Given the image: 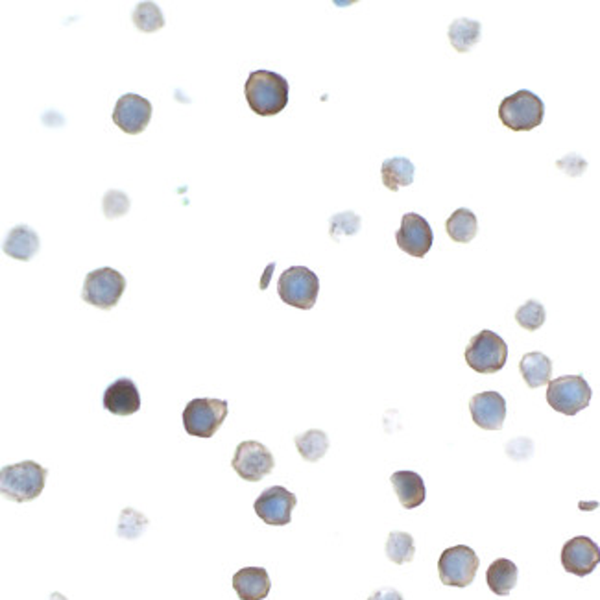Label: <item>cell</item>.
Returning <instances> with one entry per match:
<instances>
[{
    "label": "cell",
    "instance_id": "1f68e13d",
    "mask_svg": "<svg viewBox=\"0 0 600 600\" xmlns=\"http://www.w3.org/2000/svg\"><path fill=\"white\" fill-rule=\"evenodd\" d=\"M368 600H405L403 595L399 593L397 589H392V587H384V589H379L375 591Z\"/></svg>",
    "mask_w": 600,
    "mask_h": 600
},
{
    "label": "cell",
    "instance_id": "2e32d148",
    "mask_svg": "<svg viewBox=\"0 0 600 600\" xmlns=\"http://www.w3.org/2000/svg\"><path fill=\"white\" fill-rule=\"evenodd\" d=\"M473 422L486 431H499L506 420V402L499 392L477 393L470 403Z\"/></svg>",
    "mask_w": 600,
    "mask_h": 600
},
{
    "label": "cell",
    "instance_id": "44dd1931",
    "mask_svg": "<svg viewBox=\"0 0 600 600\" xmlns=\"http://www.w3.org/2000/svg\"><path fill=\"white\" fill-rule=\"evenodd\" d=\"M416 167L407 158H390L381 167V178L386 188L399 190L402 187H409L414 181Z\"/></svg>",
    "mask_w": 600,
    "mask_h": 600
},
{
    "label": "cell",
    "instance_id": "cb8c5ba5",
    "mask_svg": "<svg viewBox=\"0 0 600 600\" xmlns=\"http://www.w3.org/2000/svg\"><path fill=\"white\" fill-rule=\"evenodd\" d=\"M449 41L458 52H470L481 41V23L472 19H456L449 26Z\"/></svg>",
    "mask_w": 600,
    "mask_h": 600
},
{
    "label": "cell",
    "instance_id": "ac0fdd59",
    "mask_svg": "<svg viewBox=\"0 0 600 600\" xmlns=\"http://www.w3.org/2000/svg\"><path fill=\"white\" fill-rule=\"evenodd\" d=\"M390 483L403 508L412 510L425 503L427 497L425 483L416 472H395L390 477Z\"/></svg>",
    "mask_w": 600,
    "mask_h": 600
},
{
    "label": "cell",
    "instance_id": "9c48e42d",
    "mask_svg": "<svg viewBox=\"0 0 600 600\" xmlns=\"http://www.w3.org/2000/svg\"><path fill=\"white\" fill-rule=\"evenodd\" d=\"M126 290V280L113 269H98L87 274L82 300L97 309H113Z\"/></svg>",
    "mask_w": 600,
    "mask_h": 600
},
{
    "label": "cell",
    "instance_id": "4fadbf2b",
    "mask_svg": "<svg viewBox=\"0 0 600 600\" xmlns=\"http://www.w3.org/2000/svg\"><path fill=\"white\" fill-rule=\"evenodd\" d=\"M395 240L397 246L405 253L422 259L432 248L434 235L429 222L423 217L416 213H407L402 220V228H399V231L395 233Z\"/></svg>",
    "mask_w": 600,
    "mask_h": 600
},
{
    "label": "cell",
    "instance_id": "8992f818",
    "mask_svg": "<svg viewBox=\"0 0 600 600\" xmlns=\"http://www.w3.org/2000/svg\"><path fill=\"white\" fill-rule=\"evenodd\" d=\"M508 361V346L493 331H481L465 348V362L477 373H497Z\"/></svg>",
    "mask_w": 600,
    "mask_h": 600
},
{
    "label": "cell",
    "instance_id": "484cf974",
    "mask_svg": "<svg viewBox=\"0 0 600 600\" xmlns=\"http://www.w3.org/2000/svg\"><path fill=\"white\" fill-rule=\"evenodd\" d=\"M416 554V545H414V538L407 532H390L388 542H386V556L397 564V565H403L412 562Z\"/></svg>",
    "mask_w": 600,
    "mask_h": 600
},
{
    "label": "cell",
    "instance_id": "5b68a950",
    "mask_svg": "<svg viewBox=\"0 0 600 600\" xmlns=\"http://www.w3.org/2000/svg\"><path fill=\"white\" fill-rule=\"evenodd\" d=\"M591 386L582 375H564L549 382L547 403L560 414L575 416L589 407Z\"/></svg>",
    "mask_w": 600,
    "mask_h": 600
},
{
    "label": "cell",
    "instance_id": "d6a6232c",
    "mask_svg": "<svg viewBox=\"0 0 600 600\" xmlns=\"http://www.w3.org/2000/svg\"><path fill=\"white\" fill-rule=\"evenodd\" d=\"M48 600H66V598H65L61 593H52Z\"/></svg>",
    "mask_w": 600,
    "mask_h": 600
},
{
    "label": "cell",
    "instance_id": "4316f807",
    "mask_svg": "<svg viewBox=\"0 0 600 600\" xmlns=\"http://www.w3.org/2000/svg\"><path fill=\"white\" fill-rule=\"evenodd\" d=\"M131 19H133V25L137 26V30H141L145 34L158 32L165 26V17H163L159 6L154 3H139L136 12H133Z\"/></svg>",
    "mask_w": 600,
    "mask_h": 600
},
{
    "label": "cell",
    "instance_id": "d6986e66",
    "mask_svg": "<svg viewBox=\"0 0 600 600\" xmlns=\"http://www.w3.org/2000/svg\"><path fill=\"white\" fill-rule=\"evenodd\" d=\"M39 237L28 226H15L5 240V253L17 260H30L39 251Z\"/></svg>",
    "mask_w": 600,
    "mask_h": 600
},
{
    "label": "cell",
    "instance_id": "7a4b0ae2",
    "mask_svg": "<svg viewBox=\"0 0 600 600\" xmlns=\"http://www.w3.org/2000/svg\"><path fill=\"white\" fill-rule=\"evenodd\" d=\"M46 477L48 472L34 460L5 465L0 470V492L14 503H30L43 493Z\"/></svg>",
    "mask_w": 600,
    "mask_h": 600
},
{
    "label": "cell",
    "instance_id": "ffe728a7",
    "mask_svg": "<svg viewBox=\"0 0 600 600\" xmlns=\"http://www.w3.org/2000/svg\"><path fill=\"white\" fill-rule=\"evenodd\" d=\"M519 370H521L524 382L530 388H540V386H545L551 382L553 361L540 351H532L521 359Z\"/></svg>",
    "mask_w": 600,
    "mask_h": 600
},
{
    "label": "cell",
    "instance_id": "7402d4cb",
    "mask_svg": "<svg viewBox=\"0 0 600 600\" xmlns=\"http://www.w3.org/2000/svg\"><path fill=\"white\" fill-rule=\"evenodd\" d=\"M517 565L512 560L506 558H499L495 560L486 573V580H488V587L499 595V596H506L510 595V591L515 587L517 584Z\"/></svg>",
    "mask_w": 600,
    "mask_h": 600
},
{
    "label": "cell",
    "instance_id": "277c9868",
    "mask_svg": "<svg viewBox=\"0 0 600 600\" xmlns=\"http://www.w3.org/2000/svg\"><path fill=\"white\" fill-rule=\"evenodd\" d=\"M544 100L526 89L506 97L499 106L501 122L512 131H530L544 122Z\"/></svg>",
    "mask_w": 600,
    "mask_h": 600
},
{
    "label": "cell",
    "instance_id": "5bb4252c",
    "mask_svg": "<svg viewBox=\"0 0 600 600\" xmlns=\"http://www.w3.org/2000/svg\"><path fill=\"white\" fill-rule=\"evenodd\" d=\"M600 564V547L587 536L569 540L562 549V565L576 576L591 575Z\"/></svg>",
    "mask_w": 600,
    "mask_h": 600
},
{
    "label": "cell",
    "instance_id": "8fae6325",
    "mask_svg": "<svg viewBox=\"0 0 600 600\" xmlns=\"http://www.w3.org/2000/svg\"><path fill=\"white\" fill-rule=\"evenodd\" d=\"M296 504L298 497L292 492L283 486H272L257 497L253 508L266 524L285 526L292 521V510Z\"/></svg>",
    "mask_w": 600,
    "mask_h": 600
},
{
    "label": "cell",
    "instance_id": "ba28073f",
    "mask_svg": "<svg viewBox=\"0 0 600 600\" xmlns=\"http://www.w3.org/2000/svg\"><path fill=\"white\" fill-rule=\"evenodd\" d=\"M481 560L468 545H456L445 549L438 560L440 580L451 587H468L479 571Z\"/></svg>",
    "mask_w": 600,
    "mask_h": 600
},
{
    "label": "cell",
    "instance_id": "f1b7e54d",
    "mask_svg": "<svg viewBox=\"0 0 600 600\" xmlns=\"http://www.w3.org/2000/svg\"><path fill=\"white\" fill-rule=\"evenodd\" d=\"M515 320L526 331H538L545 323V307L536 300H528L517 309Z\"/></svg>",
    "mask_w": 600,
    "mask_h": 600
},
{
    "label": "cell",
    "instance_id": "52a82bcc",
    "mask_svg": "<svg viewBox=\"0 0 600 600\" xmlns=\"http://www.w3.org/2000/svg\"><path fill=\"white\" fill-rule=\"evenodd\" d=\"M320 292V280L318 276L305 269V266H292L285 270L278 281V294L280 298L296 309L309 310L316 305Z\"/></svg>",
    "mask_w": 600,
    "mask_h": 600
},
{
    "label": "cell",
    "instance_id": "603a6c76",
    "mask_svg": "<svg viewBox=\"0 0 600 600\" xmlns=\"http://www.w3.org/2000/svg\"><path fill=\"white\" fill-rule=\"evenodd\" d=\"M449 237L458 244L472 242L479 233V222L473 211L470 209H456L445 224Z\"/></svg>",
    "mask_w": 600,
    "mask_h": 600
},
{
    "label": "cell",
    "instance_id": "83f0119b",
    "mask_svg": "<svg viewBox=\"0 0 600 600\" xmlns=\"http://www.w3.org/2000/svg\"><path fill=\"white\" fill-rule=\"evenodd\" d=\"M148 528V519L145 514L133 510V508H124L120 512L118 519V536L126 540H136L141 534H145V530Z\"/></svg>",
    "mask_w": 600,
    "mask_h": 600
},
{
    "label": "cell",
    "instance_id": "3957f363",
    "mask_svg": "<svg viewBox=\"0 0 600 600\" xmlns=\"http://www.w3.org/2000/svg\"><path fill=\"white\" fill-rule=\"evenodd\" d=\"M229 407L222 399L198 397L187 403L183 411V427L187 434L196 438H213L222 427Z\"/></svg>",
    "mask_w": 600,
    "mask_h": 600
},
{
    "label": "cell",
    "instance_id": "30bf717a",
    "mask_svg": "<svg viewBox=\"0 0 600 600\" xmlns=\"http://www.w3.org/2000/svg\"><path fill=\"white\" fill-rule=\"evenodd\" d=\"M274 454L270 449L255 440H246L239 443L235 456L231 460V468L237 475L248 483H259L274 472Z\"/></svg>",
    "mask_w": 600,
    "mask_h": 600
},
{
    "label": "cell",
    "instance_id": "f546056e",
    "mask_svg": "<svg viewBox=\"0 0 600 600\" xmlns=\"http://www.w3.org/2000/svg\"><path fill=\"white\" fill-rule=\"evenodd\" d=\"M102 208L106 219H120L129 211V198L122 190H107L102 199Z\"/></svg>",
    "mask_w": 600,
    "mask_h": 600
},
{
    "label": "cell",
    "instance_id": "7c38bea8",
    "mask_svg": "<svg viewBox=\"0 0 600 600\" xmlns=\"http://www.w3.org/2000/svg\"><path fill=\"white\" fill-rule=\"evenodd\" d=\"M111 118L127 136H137L150 124L152 104L139 95H122L115 104Z\"/></svg>",
    "mask_w": 600,
    "mask_h": 600
},
{
    "label": "cell",
    "instance_id": "4dcf8cb0",
    "mask_svg": "<svg viewBox=\"0 0 600 600\" xmlns=\"http://www.w3.org/2000/svg\"><path fill=\"white\" fill-rule=\"evenodd\" d=\"M359 229H361V219L351 211L335 215L331 219V237L335 240H339L342 235H357Z\"/></svg>",
    "mask_w": 600,
    "mask_h": 600
},
{
    "label": "cell",
    "instance_id": "e0dca14e",
    "mask_svg": "<svg viewBox=\"0 0 600 600\" xmlns=\"http://www.w3.org/2000/svg\"><path fill=\"white\" fill-rule=\"evenodd\" d=\"M233 589L240 600H262L269 596L272 582L264 567H244L233 575Z\"/></svg>",
    "mask_w": 600,
    "mask_h": 600
},
{
    "label": "cell",
    "instance_id": "6da1fadb",
    "mask_svg": "<svg viewBox=\"0 0 600 600\" xmlns=\"http://www.w3.org/2000/svg\"><path fill=\"white\" fill-rule=\"evenodd\" d=\"M244 95L253 113L272 117L289 104V82L272 71H253L246 80Z\"/></svg>",
    "mask_w": 600,
    "mask_h": 600
},
{
    "label": "cell",
    "instance_id": "9a60e30c",
    "mask_svg": "<svg viewBox=\"0 0 600 600\" xmlns=\"http://www.w3.org/2000/svg\"><path fill=\"white\" fill-rule=\"evenodd\" d=\"M104 409L115 416H131L141 411L137 384L127 377L117 379L104 392Z\"/></svg>",
    "mask_w": 600,
    "mask_h": 600
},
{
    "label": "cell",
    "instance_id": "d4e9b609",
    "mask_svg": "<svg viewBox=\"0 0 600 600\" xmlns=\"http://www.w3.org/2000/svg\"><path fill=\"white\" fill-rule=\"evenodd\" d=\"M296 447L303 460L307 462H318L325 456L329 449V436L323 431L310 429L300 436H296Z\"/></svg>",
    "mask_w": 600,
    "mask_h": 600
}]
</instances>
